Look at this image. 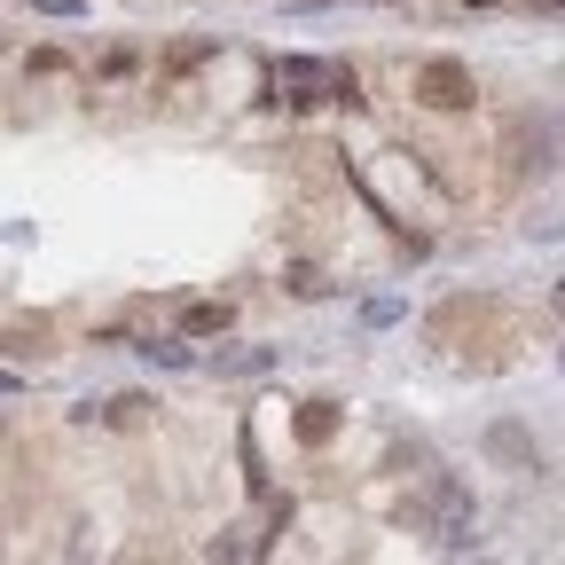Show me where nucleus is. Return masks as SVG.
Listing matches in <instances>:
<instances>
[{
  "instance_id": "15",
  "label": "nucleus",
  "mask_w": 565,
  "mask_h": 565,
  "mask_svg": "<svg viewBox=\"0 0 565 565\" xmlns=\"http://www.w3.org/2000/svg\"><path fill=\"white\" fill-rule=\"evenodd\" d=\"M32 9H40V17H79L87 0H32Z\"/></svg>"
},
{
  "instance_id": "5",
  "label": "nucleus",
  "mask_w": 565,
  "mask_h": 565,
  "mask_svg": "<svg viewBox=\"0 0 565 565\" xmlns=\"http://www.w3.org/2000/svg\"><path fill=\"white\" fill-rule=\"evenodd\" d=\"M338 433H345V408H338V401H299V416H291V440H299L307 456H322Z\"/></svg>"
},
{
  "instance_id": "9",
  "label": "nucleus",
  "mask_w": 565,
  "mask_h": 565,
  "mask_svg": "<svg viewBox=\"0 0 565 565\" xmlns=\"http://www.w3.org/2000/svg\"><path fill=\"white\" fill-rule=\"evenodd\" d=\"M228 322H236L228 299H189L181 307V338H228Z\"/></svg>"
},
{
  "instance_id": "8",
  "label": "nucleus",
  "mask_w": 565,
  "mask_h": 565,
  "mask_svg": "<svg viewBox=\"0 0 565 565\" xmlns=\"http://www.w3.org/2000/svg\"><path fill=\"white\" fill-rule=\"evenodd\" d=\"M487 456L511 463V471H534V463H542V448H534L526 424H487Z\"/></svg>"
},
{
  "instance_id": "16",
  "label": "nucleus",
  "mask_w": 565,
  "mask_h": 565,
  "mask_svg": "<svg viewBox=\"0 0 565 565\" xmlns=\"http://www.w3.org/2000/svg\"><path fill=\"white\" fill-rule=\"evenodd\" d=\"M550 307H557V315H565V275H557V291H550Z\"/></svg>"
},
{
  "instance_id": "10",
  "label": "nucleus",
  "mask_w": 565,
  "mask_h": 565,
  "mask_svg": "<svg viewBox=\"0 0 565 565\" xmlns=\"http://www.w3.org/2000/svg\"><path fill=\"white\" fill-rule=\"evenodd\" d=\"M103 424H110V433H141V424H150V393H118V401H103Z\"/></svg>"
},
{
  "instance_id": "6",
  "label": "nucleus",
  "mask_w": 565,
  "mask_h": 565,
  "mask_svg": "<svg viewBox=\"0 0 565 565\" xmlns=\"http://www.w3.org/2000/svg\"><path fill=\"white\" fill-rule=\"evenodd\" d=\"M204 370L212 377H267V370H282V353L275 345H212Z\"/></svg>"
},
{
  "instance_id": "13",
  "label": "nucleus",
  "mask_w": 565,
  "mask_h": 565,
  "mask_svg": "<svg viewBox=\"0 0 565 565\" xmlns=\"http://www.w3.org/2000/svg\"><path fill=\"white\" fill-rule=\"evenodd\" d=\"M134 63H141V55H134V47H110V55H103V63H95V79H126V71H134Z\"/></svg>"
},
{
  "instance_id": "3",
  "label": "nucleus",
  "mask_w": 565,
  "mask_h": 565,
  "mask_svg": "<svg viewBox=\"0 0 565 565\" xmlns=\"http://www.w3.org/2000/svg\"><path fill=\"white\" fill-rule=\"evenodd\" d=\"M408 95H416L424 110H440V118H448V110H471V103H479V79H471V63H463V55H424V63H416V79H408Z\"/></svg>"
},
{
  "instance_id": "17",
  "label": "nucleus",
  "mask_w": 565,
  "mask_h": 565,
  "mask_svg": "<svg viewBox=\"0 0 565 565\" xmlns=\"http://www.w3.org/2000/svg\"><path fill=\"white\" fill-rule=\"evenodd\" d=\"M463 9H494V0H463Z\"/></svg>"
},
{
  "instance_id": "11",
  "label": "nucleus",
  "mask_w": 565,
  "mask_h": 565,
  "mask_svg": "<svg viewBox=\"0 0 565 565\" xmlns=\"http://www.w3.org/2000/svg\"><path fill=\"white\" fill-rule=\"evenodd\" d=\"M63 71H71L63 47H32V55H24V79H63Z\"/></svg>"
},
{
  "instance_id": "18",
  "label": "nucleus",
  "mask_w": 565,
  "mask_h": 565,
  "mask_svg": "<svg viewBox=\"0 0 565 565\" xmlns=\"http://www.w3.org/2000/svg\"><path fill=\"white\" fill-rule=\"evenodd\" d=\"M557 362H565V353H557Z\"/></svg>"
},
{
  "instance_id": "4",
  "label": "nucleus",
  "mask_w": 565,
  "mask_h": 565,
  "mask_svg": "<svg viewBox=\"0 0 565 565\" xmlns=\"http://www.w3.org/2000/svg\"><path fill=\"white\" fill-rule=\"evenodd\" d=\"M557 166V118H519L511 134V173H550Z\"/></svg>"
},
{
  "instance_id": "12",
  "label": "nucleus",
  "mask_w": 565,
  "mask_h": 565,
  "mask_svg": "<svg viewBox=\"0 0 565 565\" xmlns=\"http://www.w3.org/2000/svg\"><path fill=\"white\" fill-rule=\"evenodd\" d=\"M282 291H291V299H330V282H322V267H291Z\"/></svg>"
},
{
  "instance_id": "7",
  "label": "nucleus",
  "mask_w": 565,
  "mask_h": 565,
  "mask_svg": "<svg viewBox=\"0 0 565 565\" xmlns=\"http://www.w3.org/2000/svg\"><path fill=\"white\" fill-rule=\"evenodd\" d=\"M196 338H181V330H150V338H134V353L150 370H204V353H189Z\"/></svg>"
},
{
  "instance_id": "14",
  "label": "nucleus",
  "mask_w": 565,
  "mask_h": 565,
  "mask_svg": "<svg viewBox=\"0 0 565 565\" xmlns=\"http://www.w3.org/2000/svg\"><path fill=\"white\" fill-rule=\"evenodd\" d=\"M362 322H370V330H385V322H401V299H370V307H362Z\"/></svg>"
},
{
  "instance_id": "2",
  "label": "nucleus",
  "mask_w": 565,
  "mask_h": 565,
  "mask_svg": "<svg viewBox=\"0 0 565 565\" xmlns=\"http://www.w3.org/2000/svg\"><path fill=\"white\" fill-rule=\"evenodd\" d=\"M267 95L282 110H315V103H338V55H282L267 71Z\"/></svg>"
},
{
  "instance_id": "1",
  "label": "nucleus",
  "mask_w": 565,
  "mask_h": 565,
  "mask_svg": "<svg viewBox=\"0 0 565 565\" xmlns=\"http://www.w3.org/2000/svg\"><path fill=\"white\" fill-rule=\"evenodd\" d=\"M416 526L433 534V550H471V534H479L471 487H463L456 471H424V487H416Z\"/></svg>"
}]
</instances>
